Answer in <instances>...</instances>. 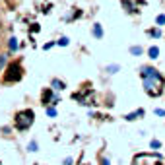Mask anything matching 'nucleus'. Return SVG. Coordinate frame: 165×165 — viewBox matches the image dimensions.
Returning a JSON list of instances; mask_svg holds the SVG:
<instances>
[{
	"label": "nucleus",
	"mask_w": 165,
	"mask_h": 165,
	"mask_svg": "<svg viewBox=\"0 0 165 165\" xmlns=\"http://www.w3.org/2000/svg\"><path fill=\"white\" fill-rule=\"evenodd\" d=\"M142 78H144V89H146L150 95H159L163 91V80H161V76H159V72L157 70H153V68H150V66H144L142 68Z\"/></svg>",
	"instance_id": "1"
},
{
	"label": "nucleus",
	"mask_w": 165,
	"mask_h": 165,
	"mask_svg": "<svg viewBox=\"0 0 165 165\" xmlns=\"http://www.w3.org/2000/svg\"><path fill=\"white\" fill-rule=\"evenodd\" d=\"M31 124H33V111H22V113H18V117H16L18 130H27Z\"/></svg>",
	"instance_id": "2"
},
{
	"label": "nucleus",
	"mask_w": 165,
	"mask_h": 165,
	"mask_svg": "<svg viewBox=\"0 0 165 165\" xmlns=\"http://www.w3.org/2000/svg\"><path fill=\"white\" fill-rule=\"evenodd\" d=\"M20 78H22V72H20V64H18V62H14V64L8 68L6 82H18Z\"/></svg>",
	"instance_id": "3"
},
{
	"label": "nucleus",
	"mask_w": 165,
	"mask_h": 165,
	"mask_svg": "<svg viewBox=\"0 0 165 165\" xmlns=\"http://www.w3.org/2000/svg\"><path fill=\"white\" fill-rule=\"evenodd\" d=\"M93 35L97 37V39H99V37H103V29H101V25H99V23L93 27Z\"/></svg>",
	"instance_id": "4"
},
{
	"label": "nucleus",
	"mask_w": 165,
	"mask_h": 165,
	"mask_svg": "<svg viewBox=\"0 0 165 165\" xmlns=\"http://www.w3.org/2000/svg\"><path fill=\"white\" fill-rule=\"evenodd\" d=\"M159 56V49H157V47H152V49H150V58H157Z\"/></svg>",
	"instance_id": "5"
},
{
	"label": "nucleus",
	"mask_w": 165,
	"mask_h": 165,
	"mask_svg": "<svg viewBox=\"0 0 165 165\" xmlns=\"http://www.w3.org/2000/svg\"><path fill=\"white\" fill-rule=\"evenodd\" d=\"M52 86H55V89H64V84L60 80H52Z\"/></svg>",
	"instance_id": "6"
},
{
	"label": "nucleus",
	"mask_w": 165,
	"mask_h": 165,
	"mask_svg": "<svg viewBox=\"0 0 165 165\" xmlns=\"http://www.w3.org/2000/svg\"><path fill=\"white\" fill-rule=\"evenodd\" d=\"M144 113V111H136V113H132V115H128V117H126V119H128V120H134L136 119V117H140Z\"/></svg>",
	"instance_id": "7"
},
{
	"label": "nucleus",
	"mask_w": 165,
	"mask_h": 165,
	"mask_svg": "<svg viewBox=\"0 0 165 165\" xmlns=\"http://www.w3.org/2000/svg\"><path fill=\"white\" fill-rule=\"evenodd\" d=\"M18 49V43H16V39L12 37V39H10V51H16Z\"/></svg>",
	"instance_id": "8"
},
{
	"label": "nucleus",
	"mask_w": 165,
	"mask_h": 165,
	"mask_svg": "<svg viewBox=\"0 0 165 165\" xmlns=\"http://www.w3.org/2000/svg\"><path fill=\"white\" fill-rule=\"evenodd\" d=\"M130 52H132V55H140V52H142V49H140V47H132V49H130Z\"/></svg>",
	"instance_id": "9"
},
{
	"label": "nucleus",
	"mask_w": 165,
	"mask_h": 165,
	"mask_svg": "<svg viewBox=\"0 0 165 165\" xmlns=\"http://www.w3.org/2000/svg\"><path fill=\"white\" fill-rule=\"evenodd\" d=\"M156 22H157L159 25H163V23H165V16H157V20H156Z\"/></svg>",
	"instance_id": "10"
},
{
	"label": "nucleus",
	"mask_w": 165,
	"mask_h": 165,
	"mask_svg": "<svg viewBox=\"0 0 165 165\" xmlns=\"http://www.w3.org/2000/svg\"><path fill=\"white\" fill-rule=\"evenodd\" d=\"M150 35H153V37H161V31H159V29H153V31H150Z\"/></svg>",
	"instance_id": "11"
},
{
	"label": "nucleus",
	"mask_w": 165,
	"mask_h": 165,
	"mask_svg": "<svg viewBox=\"0 0 165 165\" xmlns=\"http://www.w3.org/2000/svg\"><path fill=\"white\" fill-rule=\"evenodd\" d=\"M29 152H37V142H31L29 144Z\"/></svg>",
	"instance_id": "12"
},
{
	"label": "nucleus",
	"mask_w": 165,
	"mask_h": 165,
	"mask_svg": "<svg viewBox=\"0 0 165 165\" xmlns=\"http://www.w3.org/2000/svg\"><path fill=\"white\" fill-rule=\"evenodd\" d=\"M47 115H49V117H56V111L55 109H47Z\"/></svg>",
	"instance_id": "13"
},
{
	"label": "nucleus",
	"mask_w": 165,
	"mask_h": 165,
	"mask_svg": "<svg viewBox=\"0 0 165 165\" xmlns=\"http://www.w3.org/2000/svg\"><path fill=\"white\" fill-rule=\"evenodd\" d=\"M156 115H159V117H165V111H163V109H156Z\"/></svg>",
	"instance_id": "14"
},
{
	"label": "nucleus",
	"mask_w": 165,
	"mask_h": 165,
	"mask_svg": "<svg viewBox=\"0 0 165 165\" xmlns=\"http://www.w3.org/2000/svg\"><path fill=\"white\" fill-rule=\"evenodd\" d=\"M58 45H68V39H66V37H62V39L58 41Z\"/></svg>",
	"instance_id": "15"
},
{
	"label": "nucleus",
	"mask_w": 165,
	"mask_h": 165,
	"mask_svg": "<svg viewBox=\"0 0 165 165\" xmlns=\"http://www.w3.org/2000/svg\"><path fill=\"white\" fill-rule=\"evenodd\" d=\"M103 165H109V161H103Z\"/></svg>",
	"instance_id": "16"
}]
</instances>
